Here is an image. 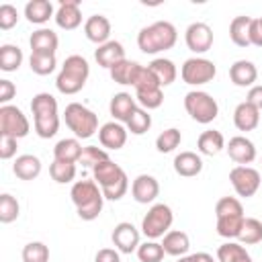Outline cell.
Listing matches in <instances>:
<instances>
[{
  "instance_id": "11",
  "label": "cell",
  "mask_w": 262,
  "mask_h": 262,
  "mask_svg": "<svg viewBox=\"0 0 262 262\" xmlns=\"http://www.w3.org/2000/svg\"><path fill=\"white\" fill-rule=\"evenodd\" d=\"M184 41L192 53H205L213 45V29L207 23H192L184 31Z\"/></svg>"
},
{
  "instance_id": "46",
  "label": "cell",
  "mask_w": 262,
  "mask_h": 262,
  "mask_svg": "<svg viewBox=\"0 0 262 262\" xmlns=\"http://www.w3.org/2000/svg\"><path fill=\"white\" fill-rule=\"evenodd\" d=\"M244 215V207L235 196H221L215 205V217H233Z\"/></svg>"
},
{
  "instance_id": "44",
  "label": "cell",
  "mask_w": 262,
  "mask_h": 262,
  "mask_svg": "<svg viewBox=\"0 0 262 262\" xmlns=\"http://www.w3.org/2000/svg\"><path fill=\"white\" fill-rule=\"evenodd\" d=\"M18 211H20V205L12 194L8 192L0 194V223H12L18 217Z\"/></svg>"
},
{
  "instance_id": "26",
  "label": "cell",
  "mask_w": 262,
  "mask_h": 262,
  "mask_svg": "<svg viewBox=\"0 0 262 262\" xmlns=\"http://www.w3.org/2000/svg\"><path fill=\"white\" fill-rule=\"evenodd\" d=\"M12 172L20 180H35L41 174V160L37 156H33V154H23V156H18L14 160Z\"/></svg>"
},
{
  "instance_id": "52",
  "label": "cell",
  "mask_w": 262,
  "mask_h": 262,
  "mask_svg": "<svg viewBox=\"0 0 262 262\" xmlns=\"http://www.w3.org/2000/svg\"><path fill=\"white\" fill-rule=\"evenodd\" d=\"M246 102H250L252 106H256L258 111H262V84H254V86L248 90Z\"/></svg>"
},
{
  "instance_id": "37",
  "label": "cell",
  "mask_w": 262,
  "mask_h": 262,
  "mask_svg": "<svg viewBox=\"0 0 262 262\" xmlns=\"http://www.w3.org/2000/svg\"><path fill=\"white\" fill-rule=\"evenodd\" d=\"M244 215H233V217H217V233L225 239H237L242 225H244Z\"/></svg>"
},
{
  "instance_id": "42",
  "label": "cell",
  "mask_w": 262,
  "mask_h": 262,
  "mask_svg": "<svg viewBox=\"0 0 262 262\" xmlns=\"http://www.w3.org/2000/svg\"><path fill=\"white\" fill-rule=\"evenodd\" d=\"M135 100L141 104L145 111L160 108L164 102V92L162 88H147V90H135Z\"/></svg>"
},
{
  "instance_id": "49",
  "label": "cell",
  "mask_w": 262,
  "mask_h": 262,
  "mask_svg": "<svg viewBox=\"0 0 262 262\" xmlns=\"http://www.w3.org/2000/svg\"><path fill=\"white\" fill-rule=\"evenodd\" d=\"M18 23V10L12 4H2L0 6V29L8 31Z\"/></svg>"
},
{
  "instance_id": "41",
  "label": "cell",
  "mask_w": 262,
  "mask_h": 262,
  "mask_svg": "<svg viewBox=\"0 0 262 262\" xmlns=\"http://www.w3.org/2000/svg\"><path fill=\"white\" fill-rule=\"evenodd\" d=\"M49 174L57 184H68V182H72L76 178V164L53 160L51 166H49Z\"/></svg>"
},
{
  "instance_id": "36",
  "label": "cell",
  "mask_w": 262,
  "mask_h": 262,
  "mask_svg": "<svg viewBox=\"0 0 262 262\" xmlns=\"http://www.w3.org/2000/svg\"><path fill=\"white\" fill-rule=\"evenodd\" d=\"M57 66V59L53 53H31L29 68L37 76H49Z\"/></svg>"
},
{
  "instance_id": "27",
  "label": "cell",
  "mask_w": 262,
  "mask_h": 262,
  "mask_svg": "<svg viewBox=\"0 0 262 262\" xmlns=\"http://www.w3.org/2000/svg\"><path fill=\"white\" fill-rule=\"evenodd\" d=\"M162 248L168 256H186L188 248H190V239H188V233L180 231V229H172L164 235V242H162Z\"/></svg>"
},
{
  "instance_id": "9",
  "label": "cell",
  "mask_w": 262,
  "mask_h": 262,
  "mask_svg": "<svg viewBox=\"0 0 262 262\" xmlns=\"http://www.w3.org/2000/svg\"><path fill=\"white\" fill-rule=\"evenodd\" d=\"M215 74H217V66L207 57H190L180 68L182 82L188 84V86L207 84V82H211L215 78Z\"/></svg>"
},
{
  "instance_id": "32",
  "label": "cell",
  "mask_w": 262,
  "mask_h": 262,
  "mask_svg": "<svg viewBox=\"0 0 262 262\" xmlns=\"http://www.w3.org/2000/svg\"><path fill=\"white\" fill-rule=\"evenodd\" d=\"M147 66H149V70L156 74V78H158V82H160L162 88H164V86H170V84L176 80V76H178V70H176V66H174L172 59L156 57V59H151V63H147Z\"/></svg>"
},
{
  "instance_id": "45",
  "label": "cell",
  "mask_w": 262,
  "mask_h": 262,
  "mask_svg": "<svg viewBox=\"0 0 262 262\" xmlns=\"http://www.w3.org/2000/svg\"><path fill=\"white\" fill-rule=\"evenodd\" d=\"M23 262H49V248L43 242H29L23 248Z\"/></svg>"
},
{
  "instance_id": "7",
  "label": "cell",
  "mask_w": 262,
  "mask_h": 262,
  "mask_svg": "<svg viewBox=\"0 0 262 262\" xmlns=\"http://www.w3.org/2000/svg\"><path fill=\"white\" fill-rule=\"evenodd\" d=\"M172 221H174L172 209L164 203H156L145 213V217L141 221V231L147 239H158V237H164L170 231Z\"/></svg>"
},
{
  "instance_id": "54",
  "label": "cell",
  "mask_w": 262,
  "mask_h": 262,
  "mask_svg": "<svg viewBox=\"0 0 262 262\" xmlns=\"http://www.w3.org/2000/svg\"><path fill=\"white\" fill-rule=\"evenodd\" d=\"M94 262H121V258H119V250L102 248V250H98V252H96Z\"/></svg>"
},
{
  "instance_id": "10",
  "label": "cell",
  "mask_w": 262,
  "mask_h": 262,
  "mask_svg": "<svg viewBox=\"0 0 262 262\" xmlns=\"http://www.w3.org/2000/svg\"><path fill=\"white\" fill-rule=\"evenodd\" d=\"M229 180H231V186L235 190L237 196H254L260 188V172L252 166H235L231 168L229 172Z\"/></svg>"
},
{
  "instance_id": "48",
  "label": "cell",
  "mask_w": 262,
  "mask_h": 262,
  "mask_svg": "<svg viewBox=\"0 0 262 262\" xmlns=\"http://www.w3.org/2000/svg\"><path fill=\"white\" fill-rule=\"evenodd\" d=\"M133 88H135V90H147V88H162V86H160L156 74L149 70V66H143V68L139 70V76H137Z\"/></svg>"
},
{
  "instance_id": "2",
  "label": "cell",
  "mask_w": 262,
  "mask_h": 262,
  "mask_svg": "<svg viewBox=\"0 0 262 262\" xmlns=\"http://www.w3.org/2000/svg\"><path fill=\"white\" fill-rule=\"evenodd\" d=\"M178 33L176 27L168 20H156L147 27H143L137 35V47L147 53V55H156L160 51L172 49L176 45Z\"/></svg>"
},
{
  "instance_id": "28",
  "label": "cell",
  "mask_w": 262,
  "mask_h": 262,
  "mask_svg": "<svg viewBox=\"0 0 262 262\" xmlns=\"http://www.w3.org/2000/svg\"><path fill=\"white\" fill-rule=\"evenodd\" d=\"M82 143L78 141V137H66V139H59L53 147V160H59V162H72L76 164L82 156Z\"/></svg>"
},
{
  "instance_id": "51",
  "label": "cell",
  "mask_w": 262,
  "mask_h": 262,
  "mask_svg": "<svg viewBox=\"0 0 262 262\" xmlns=\"http://www.w3.org/2000/svg\"><path fill=\"white\" fill-rule=\"evenodd\" d=\"M14 94H16V86L10 82V80H0V102L2 104H8V100L10 98H14Z\"/></svg>"
},
{
  "instance_id": "8",
  "label": "cell",
  "mask_w": 262,
  "mask_h": 262,
  "mask_svg": "<svg viewBox=\"0 0 262 262\" xmlns=\"http://www.w3.org/2000/svg\"><path fill=\"white\" fill-rule=\"evenodd\" d=\"M29 131H31V123L18 106H14V104L0 106V135L20 139V137L29 135Z\"/></svg>"
},
{
  "instance_id": "38",
  "label": "cell",
  "mask_w": 262,
  "mask_h": 262,
  "mask_svg": "<svg viewBox=\"0 0 262 262\" xmlns=\"http://www.w3.org/2000/svg\"><path fill=\"white\" fill-rule=\"evenodd\" d=\"M31 113L33 117L37 115H57V100L49 92H39L31 100Z\"/></svg>"
},
{
  "instance_id": "34",
  "label": "cell",
  "mask_w": 262,
  "mask_h": 262,
  "mask_svg": "<svg viewBox=\"0 0 262 262\" xmlns=\"http://www.w3.org/2000/svg\"><path fill=\"white\" fill-rule=\"evenodd\" d=\"M23 63V51L18 45H2L0 47V70L2 72H16Z\"/></svg>"
},
{
  "instance_id": "30",
  "label": "cell",
  "mask_w": 262,
  "mask_h": 262,
  "mask_svg": "<svg viewBox=\"0 0 262 262\" xmlns=\"http://www.w3.org/2000/svg\"><path fill=\"white\" fill-rule=\"evenodd\" d=\"M217 260L219 262H252V256L239 242L227 239L217 248Z\"/></svg>"
},
{
  "instance_id": "20",
  "label": "cell",
  "mask_w": 262,
  "mask_h": 262,
  "mask_svg": "<svg viewBox=\"0 0 262 262\" xmlns=\"http://www.w3.org/2000/svg\"><path fill=\"white\" fill-rule=\"evenodd\" d=\"M94 59L100 68L111 70L115 63L125 59V47L119 41H106V43L98 45V49L94 51Z\"/></svg>"
},
{
  "instance_id": "47",
  "label": "cell",
  "mask_w": 262,
  "mask_h": 262,
  "mask_svg": "<svg viewBox=\"0 0 262 262\" xmlns=\"http://www.w3.org/2000/svg\"><path fill=\"white\" fill-rule=\"evenodd\" d=\"M104 160H111L104 149H100L98 145H86V147L82 149V156H80L78 164H82V166H86V168H94L96 164H100V162H104Z\"/></svg>"
},
{
  "instance_id": "53",
  "label": "cell",
  "mask_w": 262,
  "mask_h": 262,
  "mask_svg": "<svg viewBox=\"0 0 262 262\" xmlns=\"http://www.w3.org/2000/svg\"><path fill=\"white\" fill-rule=\"evenodd\" d=\"M250 41L256 47H262V16L260 18H252V27H250Z\"/></svg>"
},
{
  "instance_id": "55",
  "label": "cell",
  "mask_w": 262,
  "mask_h": 262,
  "mask_svg": "<svg viewBox=\"0 0 262 262\" xmlns=\"http://www.w3.org/2000/svg\"><path fill=\"white\" fill-rule=\"evenodd\" d=\"M194 258H196V262H215V258L211 254H207V252H196Z\"/></svg>"
},
{
  "instance_id": "13",
  "label": "cell",
  "mask_w": 262,
  "mask_h": 262,
  "mask_svg": "<svg viewBox=\"0 0 262 262\" xmlns=\"http://www.w3.org/2000/svg\"><path fill=\"white\" fill-rule=\"evenodd\" d=\"M55 25L66 31H74L82 25V12H80V0H61L55 10Z\"/></svg>"
},
{
  "instance_id": "35",
  "label": "cell",
  "mask_w": 262,
  "mask_h": 262,
  "mask_svg": "<svg viewBox=\"0 0 262 262\" xmlns=\"http://www.w3.org/2000/svg\"><path fill=\"white\" fill-rule=\"evenodd\" d=\"M33 125H35V133L41 139H49L59 129V113L57 115H37V117H33Z\"/></svg>"
},
{
  "instance_id": "18",
  "label": "cell",
  "mask_w": 262,
  "mask_h": 262,
  "mask_svg": "<svg viewBox=\"0 0 262 262\" xmlns=\"http://www.w3.org/2000/svg\"><path fill=\"white\" fill-rule=\"evenodd\" d=\"M229 78L239 88H252L258 80V68L250 59H237L229 68Z\"/></svg>"
},
{
  "instance_id": "5",
  "label": "cell",
  "mask_w": 262,
  "mask_h": 262,
  "mask_svg": "<svg viewBox=\"0 0 262 262\" xmlns=\"http://www.w3.org/2000/svg\"><path fill=\"white\" fill-rule=\"evenodd\" d=\"M63 119L68 129L78 137V139H88L98 131V117L94 111L80 102H70L63 111Z\"/></svg>"
},
{
  "instance_id": "31",
  "label": "cell",
  "mask_w": 262,
  "mask_h": 262,
  "mask_svg": "<svg viewBox=\"0 0 262 262\" xmlns=\"http://www.w3.org/2000/svg\"><path fill=\"white\" fill-rule=\"evenodd\" d=\"M250 27H252V16H235L229 23V39L237 47L252 45V41H250Z\"/></svg>"
},
{
  "instance_id": "39",
  "label": "cell",
  "mask_w": 262,
  "mask_h": 262,
  "mask_svg": "<svg viewBox=\"0 0 262 262\" xmlns=\"http://www.w3.org/2000/svg\"><path fill=\"white\" fill-rule=\"evenodd\" d=\"M125 125H127V131H129V133H133V135H143V133H147L149 127H151V115H149V111L137 106L135 113L129 117V121H127Z\"/></svg>"
},
{
  "instance_id": "56",
  "label": "cell",
  "mask_w": 262,
  "mask_h": 262,
  "mask_svg": "<svg viewBox=\"0 0 262 262\" xmlns=\"http://www.w3.org/2000/svg\"><path fill=\"white\" fill-rule=\"evenodd\" d=\"M176 262H196V258H194V254H190V256H180Z\"/></svg>"
},
{
  "instance_id": "22",
  "label": "cell",
  "mask_w": 262,
  "mask_h": 262,
  "mask_svg": "<svg viewBox=\"0 0 262 262\" xmlns=\"http://www.w3.org/2000/svg\"><path fill=\"white\" fill-rule=\"evenodd\" d=\"M174 172L178 176H184V178L199 176L203 172V160H201V156L194 154V151H180L174 158Z\"/></svg>"
},
{
  "instance_id": "24",
  "label": "cell",
  "mask_w": 262,
  "mask_h": 262,
  "mask_svg": "<svg viewBox=\"0 0 262 262\" xmlns=\"http://www.w3.org/2000/svg\"><path fill=\"white\" fill-rule=\"evenodd\" d=\"M260 123V111L256 106H252L250 102H239L233 111V125L239 131H252L256 129Z\"/></svg>"
},
{
  "instance_id": "40",
  "label": "cell",
  "mask_w": 262,
  "mask_h": 262,
  "mask_svg": "<svg viewBox=\"0 0 262 262\" xmlns=\"http://www.w3.org/2000/svg\"><path fill=\"white\" fill-rule=\"evenodd\" d=\"M180 141H182L180 129L170 127V129H164V131L156 137V149H158L160 154H170V151H174V149L180 145Z\"/></svg>"
},
{
  "instance_id": "23",
  "label": "cell",
  "mask_w": 262,
  "mask_h": 262,
  "mask_svg": "<svg viewBox=\"0 0 262 262\" xmlns=\"http://www.w3.org/2000/svg\"><path fill=\"white\" fill-rule=\"evenodd\" d=\"M141 68H143L141 63L131 61V59H127V57H125L123 61L115 63L108 72H111L113 82L123 84V86H135V80H137V76H139V70H141Z\"/></svg>"
},
{
  "instance_id": "15",
  "label": "cell",
  "mask_w": 262,
  "mask_h": 262,
  "mask_svg": "<svg viewBox=\"0 0 262 262\" xmlns=\"http://www.w3.org/2000/svg\"><path fill=\"white\" fill-rule=\"evenodd\" d=\"M131 194L139 205H147L154 203L156 196L160 194V182L151 176V174H139L133 182H131Z\"/></svg>"
},
{
  "instance_id": "14",
  "label": "cell",
  "mask_w": 262,
  "mask_h": 262,
  "mask_svg": "<svg viewBox=\"0 0 262 262\" xmlns=\"http://www.w3.org/2000/svg\"><path fill=\"white\" fill-rule=\"evenodd\" d=\"M225 149H227L229 158H231L237 166H248V164H252V162L256 160V145H254L248 137H244V135L231 137L229 143L225 145Z\"/></svg>"
},
{
  "instance_id": "25",
  "label": "cell",
  "mask_w": 262,
  "mask_h": 262,
  "mask_svg": "<svg viewBox=\"0 0 262 262\" xmlns=\"http://www.w3.org/2000/svg\"><path fill=\"white\" fill-rule=\"evenodd\" d=\"M196 149L203 154V156H217L219 151L225 149V137L221 131L217 129H207L199 135L196 139Z\"/></svg>"
},
{
  "instance_id": "33",
  "label": "cell",
  "mask_w": 262,
  "mask_h": 262,
  "mask_svg": "<svg viewBox=\"0 0 262 262\" xmlns=\"http://www.w3.org/2000/svg\"><path fill=\"white\" fill-rule=\"evenodd\" d=\"M237 242L242 246L260 244L262 242V221H258L254 217H246L244 219V225H242V231L237 235Z\"/></svg>"
},
{
  "instance_id": "50",
  "label": "cell",
  "mask_w": 262,
  "mask_h": 262,
  "mask_svg": "<svg viewBox=\"0 0 262 262\" xmlns=\"http://www.w3.org/2000/svg\"><path fill=\"white\" fill-rule=\"evenodd\" d=\"M16 141L14 137H8V135H0V158L2 160H10L16 156Z\"/></svg>"
},
{
  "instance_id": "19",
  "label": "cell",
  "mask_w": 262,
  "mask_h": 262,
  "mask_svg": "<svg viewBox=\"0 0 262 262\" xmlns=\"http://www.w3.org/2000/svg\"><path fill=\"white\" fill-rule=\"evenodd\" d=\"M135 108H137V100L129 92H117L108 104V111L117 123H127L129 117L135 113Z\"/></svg>"
},
{
  "instance_id": "12",
  "label": "cell",
  "mask_w": 262,
  "mask_h": 262,
  "mask_svg": "<svg viewBox=\"0 0 262 262\" xmlns=\"http://www.w3.org/2000/svg\"><path fill=\"white\" fill-rule=\"evenodd\" d=\"M111 237H113L115 250H119L121 254H131V252H137L139 248V229L129 221L117 223Z\"/></svg>"
},
{
  "instance_id": "6",
  "label": "cell",
  "mask_w": 262,
  "mask_h": 262,
  "mask_svg": "<svg viewBox=\"0 0 262 262\" xmlns=\"http://www.w3.org/2000/svg\"><path fill=\"white\" fill-rule=\"evenodd\" d=\"M184 108L196 123H203V125L213 123L219 115L217 100L205 90H190L184 96Z\"/></svg>"
},
{
  "instance_id": "17",
  "label": "cell",
  "mask_w": 262,
  "mask_h": 262,
  "mask_svg": "<svg viewBox=\"0 0 262 262\" xmlns=\"http://www.w3.org/2000/svg\"><path fill=\"white\" fill-rule=\"evenodd\" d=\"M84 35L88 41L96 43V45H102L106 41H111V20L102 14H92L86 18L84 23Z\"/></svg>"
},
{
  "instance_id": "3",
  "label": "cell",
  "mask_w": 262,
  "mask_h": 262,
  "mask_svg": "<svg viewBox=\"0 0 262 262\" xmlns=\"http://www.w3.org/2000/svg\"><path fill=\"white\" fill-rule=\"evenodd\" d=\"M92 176H94V182L100 186L104 199H108V201L123 199L129 188V178H127L125 170L119 164H115L113 160H104V162L96 164L92 168Z\"/></svg>"
},
{
  "instance_id": "4",
  "label": "cell",
  "mask_w": 262,
  "mask_h": 262,
  "mask_svg": "<svg viewBox=\"0 0 262 262\" xmlns=\"http://www.w3.org/2000/svg\"><path fill=\"white\" fill-rule=\"evenodd\" d=\"M90 76V66L82 55H70L66 57L57 78H55V86L61 94H76L84 88L86 80Z\"/></svg>"
},
{
  "instance_id": "21",
  "label": "cell",
  "mask_w": 262,
  "mask_h": 262,
  "mask_svg": "<svg viewBox=\"0 0 262 262\" xmlns=\"http://www.w3.org/2000/svg\"><path fill=\"white\" fill-rule=\"evenodd\" d=\"M29 45H31V53H53L55 55L59 39H57V33L51 29H37L31 35Z\"/></svg>"
},
{
  "instance_id": "1",
  "label": "cell",
  "mask_w": 262,
  "mask_h": 262,
  "mask_svg": "<svg viewBox=\"0 0 262 262\" xmlns=\"http://www.w3.org/2000/svg\"><path fill=\"white\" fill-rule=\"evenodd\" d=\"M72 203L76 205L78 217L84 221H94L104 205V194L100 190V186L94 180H78L74 182L72 190H70Z\"/></svg>"
},
{
  "instance_id": "29",
  "label": "cell",
  "mask_w": 262,
  "mask_h": 262,
  "mask_svg": "<svg viewBox=\"0 0 262 262\" xmlns=\"http://www.w3.org/2000/svg\"><path fill=\"white\" fill-rule=\"evenodd\" d=\"M25 16L33 25H45L51 16H55L53 4L49 0H31L25 6Z\"/></svg>"
},
{
  "instance_id": "16",
  "label": "cell",
  "mask_w": 262,
  "mask_h": 262,
  "mask_svg": "<svg viewBox=\"0 0 262 262\" xmlns=\"http://www.w3.org/2000/svg\"><path fill=\"white\" fill-rule=\"evenodd\" d=\"M127 127L117 121H108L98 129V141L106 149H121L127 143Z\"/></svg>"
},
{
  "instance_id": "43",
  "label": "cell",
  "mask_w": 262,
  "mask_h": 262,
  "mask_svg": "<svg viewBox=\"0 0 262 262\" xmlns=\"http://www.w3.org/2000/svg\"><path fill=\"white\" fill-rule=\"evenodd\" d=\"M164 254L166 252H164L162 244H158L156 239H147V242L139 244V248H137L139 262H162Z\"/></svg>"
}]
</instances>
